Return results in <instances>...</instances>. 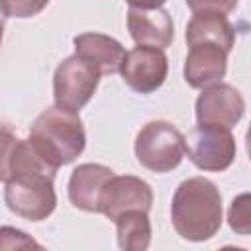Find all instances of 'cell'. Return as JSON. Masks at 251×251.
<instances>
[{"label":"cell","mask_w":251,"mask_h":251,"mask_svg":"<svg viewBox=\"0 0 251 251\" xmlns=\"http://www.w3.org/2000/svg\"><path fill=\"white\" fill-rule=\"evenodd\" d=\"M190 163L206 173H222L235 159V137L231 127L218 124H196L184 137Z\"/></svg>","instance_id":"5b68a950"},{"label":"cell","mask_w":251,"mask_h":251,"mask_svg":"<svg viewBox=\"0 0 251 251\" xmlns=\"http://www.w3.org/2000/svg\"><path fill=\"white\" fill-rule=\"evenodd\" d=\"M227 226L237 235H251V192L237 194L227 208Z\"/></svg>","instance_id":"e0dca14e"},{"label":"cell","mask_w":251,"mask_h":251,"mask_svg":"<svg viewBox=\"0 0 251 251\" xmlns=\"http://www.w3.org/2000/svg\"><path fill=\"white\" fill-rule=\"evenodd\" d=\"M4 133V149H2V165L0 178L2 182L14 178H29V176H53L57 169L51 167L31 145L29 139L16 137L8 126L2 129Z\"/></svg>","instance_id":"30bf717a"},{"label":"cell","mask_w":251,"mask_h":251,"mask_svg":"<svg viewBox=\"0 0 251 251\" xmlns=\"http://www.w3.org/2000/svg\"><path fill=\"white\" fill-rule=\"evenodd\" d=\"M35 151L55 169L73 163L86 147V131L78 112L49 106L29 127V137Z\"/></svg>","instance_id":"7a4b0ae2"},{"label":"cell","mask_w":251,"mask_h":251,"mask_svg":"<svg viewBox=\"0 0 251 251\" xmlns=\"http://www.w3.org/2000/svg\"><path fill=\"white\" fill-rule=\"evenodd\" d=\"M120 75L137 94H151L163 86L169 75V61L163 49L137 45L126 53Z\"/></svg>","instance_id":"52a82bcc"},{"label":"cell","mask_w":251,"mask_h":251,"mask_svg":"<svg viewBox=\"0 0 251 251\" xmlns=\"http://www.w3.org/2000/svg\"><path fill=\"white\" fill-rule=\"evenodd\" d=\"M227 55L218 43H194L188 45L184 59V82L190 88H206L214 82H222L227 71Z\"/></svg>","instance_id":"8fae6325"},{"label":"cell","mask_w":251,"mask_h":251,"mask_svg":"<svg viewBox=\"0 0 251 251\" xmlns=\"http://www.w3.org/2000/svg\"><path fill=\"white\" fill-rule=\"evenodd\" d=\"M112 176L114 171L100 163H82L75 167L67 184L69 202L76 210L100 214V194Z\"/></svg>","instance_id":"7c38bea8"},{"label":"cell","mask_w":251,"mask_h":251,"mask_svg":"<svg viewBox=\"0 0 251 251\" xmlns=\"http://www.w3.org/2000/svg\"><path fill=\"white\" fill-rule=\"evenodd\" d=\"M118 245L124 251H145L151 245V222L149 212L131 210L122 214L116 222Z\"/></svg>","instance_id":"2e32d148"},{"label":"cell","mask_w":251,"mask_h":251,"mask_svg":"<svg viewBox=\"0 0 251 251\" xmlns=\"http://www.w3.org/2000/svg\"><path fill=\"white\" fill-rule=\"evenodd\" d=\"M135 159L153 173H171L186 155L184 135L176 126L165 120L147 122L135 135Z\"/></svg>","instance_id":"3957f363"},{"label":"cell","mask_w":251,"mask_h":251,"mask_svg":"<svg viewBox=\"0 0 251 251\" xmlns=\"http://www.w3.org/2000/svg\"><path fill=\"white\" fill-rule=\"evenodd\" d=\"M127 31L137 45L167 49L175 37V25L171 14L159 8H129L127 10Z\"/></svg>","instance_id":"4fadbf2b"},{"label":"cell","mask_w":251,"mask_h":251,"mask_svg":"<svg viewBox=\"0 0 251 251\" xmlns=\"http://www.w3.org/2000/svg\"><path fill=\"white\" fill-rule=\"evenodd\" d=\"M100 69L78 53L63 59L53 75V100L57 106L78 112L94 96L100 82Z\"/></svg>","instance_id":"277c9868"},{"label":"cell","mask_w":251,"mask_h":251,"mask_svg":"<svg viewBox=\"0 0 251 251\" xmlns=\"http://www.w3.org/2000/svg\"><path fill=\"white\" fill-rule=\"evenodd\" d=\"M245 149H247V155L251 159V124L247 127V133H245Z\"/></svg>","instance_id":"44dd1931"},{"label":"cell","mask_w":251,"mask_h":251,"mask_svg":"<svg viewBox=\"0 0 251 251\" xmlns=\"http://www.w3.org/2000/svg\"><path fill=\"white\" fill-rule=\"evenodd\" d=\"M153 206V190L149 182L133 175H114L100 194V214L116 222L131 210L149 212Z\"/></svg>","instance_id":"ba28073f"},{"label":"cell","mask_w":251,"mask_h":251,"mask_svg":"<svg viewBox=\"0 0 251 251\" xmlns=\"http://www.w3.org/2000/svg\"><path fill=\"white\" fill-rule=\"evenodd\" d=\"M73 43H75V53L90 61L94 67H98L102 75L120 73L122 63L127 53L118 39L98 33V31L80 33L73 39Z\"/></svg>","instance_id":"5bb4252c"},{"label":"cell","mask_w":251,"mask_h":251,"mask_svg":"<svg viewBox=\"0 0 251 251\" xmlns=\"http://www.w3.org/2000/svg\"><path fill=\"white\" fill-rule=\"evenodd\" d=\"M49 0H2V14L4 18H33L41 10H45Z\"/></svg>","instance_id":"ac0fdd59"},{"label":"cell","mask_w":251,"mask_h":251,"mask_svg":"<svg viewBox=\"0 0 251 251\" xmlns=\"http://www.w3.org/2000/svg\"><path fill=\"white\" fill-rule=\"evenodd\" d=\"M53 176H29L4 182V202L8 210L27 222L47 220L57 208Z\"/></svg>","instance_id":"8992f818"},{"label":"cell","mask_w":251,"mask_h":251,"mask_svg":"<svg viewBox=\"0 0 251 251\" xmlns=\"http://www.w3.org/2000/svg\"><path fill=\"white\" fill-rule=\"evenodd\" d=\"M167 0H126V4L129 8H159Z\"/></svg>","instance_id":"ffe728a7"},{"label":"cell","mask_w":251,"mask_h":251,"mask_svg":"<svg viewBox=\"0 0 251 251\" xmlns=\"http://www.w3.org/2000/svg\"><path fill=\"white\" fill-rule=\"evenodd\" d=\"M186 6L196 12H220V14H229L237 8V0H184Z\"/></svg>","instance_id":"d6986e66"},{"label":"cell","mask_w":251,"mask_h":251,"mask_svg":"<svg viewBox=\"0 0 251 251\" xmlns=\"http://www.w3.org/2000/svg\"><path fill=\"white\" fill-rule=\"evenodd\" d=\"M196 124H218L233 127L245 114V100L241 92L227 82H214L196 98Z\"/></svg>","instance_id":"9c48e42d"},{"label":"cell","mask_w":251,"mask_h":251,"mask_svg":"<svg viewBox=\"0 0 251 251\" xmlns=\"http://www.w3.org/2000/svg\"><path fill=\"white\" fill-rule=\"evenodd\" d=\"M171 222L175 231L186 241L212 239L224 222L222 194L218 186L204 176L182 180L171 202Z\"/></svg>","instance_id":"6da1fadb"},{"label":"cell","mask_w":251,"mask_h":251,"mask_svg":"<svg viewBox=\"0 0 251 251\" xmlns=\"http://www.w3.org/2000/svg\"><path fill=\"white\" fill-rule=\"evenodd\" d=\"M186 45L194 43H218L226 51H231L235 45V29L226 14L220 12H196L186 24L184 33Z\"/></svg>","instance_id":"9a60e30c"}]
</instances>
